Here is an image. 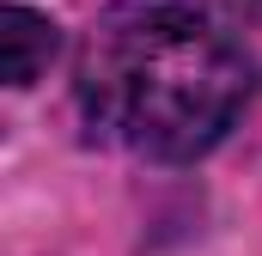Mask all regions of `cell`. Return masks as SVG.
<instances>
[{
  "instance_id": "3",
  "label": "cell",
  "mask_w": 262,
  "mask_h": 256,
  "mask_svg": "<svg viewBox=\"0 0 262 256\" xmlns=\"http://www.w3.org/2000/svg\"><path fill=\"white\" fill-rule=\"evenodd\" d=\"M250 12H256V18H262V0H250Z\"/></svg>"
},
{
  "instance_id": "1",
  "label": "cell",
  "mask_w": 262,
  "mask_h": 256,
  "mask_svg": "<svg viewBox=\"0 0 262 256\" xmlns=\"http://www.w3.org/2000/svg\"><path fill=\"white\" fill-rule=\"evenodd\" d=\"M256 67L201 6H152L116 25L85 61V110L146 159H201L250 104Z\"/></svg>"
},
{
  "instance_id": "2",
  "label": "cell",
  "mask_w": 262,
  "mask_h": 256,
  "mask_svg": "<svg viewBox=\"0 0 262 256\" xmlns=\"http://www.w3.org/2000/svg\"><path fill=\"white\" fill-rule=\"evenodd\" d=\"M55 25L31 6H6L0 12V79L6 86H31L43 67L55 61Z\"/></svg>"
}]
</instances>
